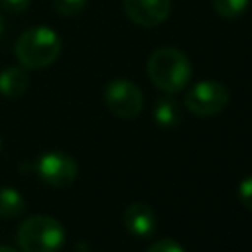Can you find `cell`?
<instances>
[{
	"mask_svg": "<svg viewBox=\"0 0 252 252\" xmlns=\"http://www.w3.org/2000/svg\"><path fill=\"white\" fill-rule=\"evenodd\" d=\"M146 71L154 87L175 94L181 93L191 79V61L177 47H159L150 55Z\"/></svg>",
	"mask_w": 252,
	"mask_h": 252,
	"instance_id": "cell-1",
	"label": "cell"
},
{
	"mask_svg": "<svg viewBox=\"0 0 252 252\" xmlns=\"http://www.w3.org/2000/svg\"><path fill=\"white\" fill-rule=\"evenodd\" d=\"M14 53L24 69H43L49 67L61 53V37L55 30L47 26H35L26 30L16 45Z\"/></svg>",
	"mask_w": 252,
	"mask_h": 252,
	"instance_id": "cell-2",
	"label": "cell"
},
{
	"mask_svg": "<svg viewBox=\"0 0 252 252\" xmlns=\"http://www.w3.org/2000/svg\"><path fill=\"white\" fill-rule=\"evenodd\" d=\"M16 240L22 252H57L65 242V228L53 217L35 215L18 226Z\"/></svg>",
	"mask_w": 252,
	"mask_h": 252,
	"instance_id": "cell-3",
	"label": "cell"
},
{
	"mask_svg": "<svg viewBox=\"0 0 252 252\" xmlns=\"http://www.w3.org/2000/svg\"><path fill=\"white\" fill-rule=\"evenodd\" d=\"M228 100L230 93L219 81H199L183 96L185 108L195 116H215L226 108Z\"/></svg>",
	"mask_w": 252,
	"mask_h": 252,
	"instance_id": "cell-4",
	"label": "cell"
},
{
	"mask_svg": "<svg viewBox=\"0 0 252 252\" xmlns=\"http://www.w3.org/2000/svg\"><path fill=\"white\" fill-rule=\"evenodd\" d=\"M104 102L118 118H136L144 108V94L140 87L128 79H114L104 89Z\"/></svg>",
	"mask_w": 252,
	"mask_h": 252,
	"instance_id": "cell-5",
	"label": "cell"
},
{
	"mask_svg": "<svg viewBox=\"0 0 252 252\" xmlns=\"http://www.w3.org/2000/svg\"><path fill=\"white\" fill-rule=\"evenodd\" d=\"M37 175L51 187H67L77 179V161L65 152H47L37 159Z\"/></svg>",
	"mask_w": 252,
	"mask_h": 252,
	"instance_id": "cell-6",
	"label": "cell"
},
{
	"mask_svg": "<svg viewBox=\"0 0 252 252\" xmlns=\"http://www.w3.org/2000/svg\"><path fill=\"white\" fill-rule=\"evenodd\" d=\"M124 14L142 28H158L169 18L171 0H122Z\"/></svg>",
	"mask_w": 252,
	"mask_h": 252,
	"instance_id": "cell-7",
	"label": "cell"
},
{
	"mask_svg": "<svg viewBox=\"0 0 252 252\" xmlns=\"http://www.w3.org/2000/svg\"><path fill=\"white\" fill-rule=\"evenodd\" d=\"M122 220L126 230L136 238H148L156 230V213L148 203H142V201L130 203L124 211Z\"/></svg>",
	"mask_w": 252,
	"mask_h": 252,
	"instance_id": "cell-8",
	"label": "cell"
},
{
	"mask_svg": "<svg viewBox=\"0 0 252 252\" xmlns=\"http://www.w3.org/2000/svg\"><path fill=\"white\" fill-rule=\"evenodd\" d=\"M30 77L24 67H6L0 73V94L8 98H16L26 93Z\"/></svg>",
	"mask_w": 252,
	"mask_h": 252,
	"instance_id": "cell-9",
	"label": "cell"
},
{
	"mask_svg": "<svg viewBox=\"0 0 252 252\" xmlns=\"http://www.w3.org/2000/svg\"><path fill=\"white\" fill-rule=\"evenodd\" d=\"M154 120L161 128H175L181 120V108L173 98H161L154 106Z\"/></svg>",
	"mask_w": 252,
	"mask_h": 252,
	"instance_id": "cell-10",
	"label": "cell"
},
{
	"mask_svg": "<svg viewBox=\"0 0 252 252\" xmlns=\"http://www.w3.org/2000/svg\"><path fill=\"white\" fill-rule=\"evenodd\" d=\"M26 211L24 197L14 187H0V217L16 219Z\"/></svg>",
	"mask_w": 252,
	"mask_h": 252,
	"instance_id": "cell-11",
	"label": "cell"
},
{
	"mask_svg": "<svg viewBox=\"0 0 252 252\" xmlns=\"http://www.w3.org/2000/svg\"><path fill=\"white\" fill-rule=\"evenodd\" d=\"M250 6V0H213V8L219 16L232 20L242 16Z\"/></svg>",
	"mask_w": 252,
	"mask_h": 252,
	"instance_id": "cell-12",
	"label": "cell"
},
{
	"mask_svg": "<svg viewBox=\"0 0 252 252\" xmlns=\"http://www.w3.org/2000/svg\"><path fill=\"white\" fill-rule=\"evenodd\" d=\"M89 0H53V8L59 16H77L85 10Z\"/></svg>",
	"mask_w": 252,
	"mask_h": 252,
	"instance_id": "cell-13",
	"label": "cell"
},
{
	"mask_svg": "<svg viewBox=\"0 0 252 252\" xmlns=\"http://www.w3.org/2000/svg\"><path fill=\"white\" fill-rule=\"evenodd\" d=\"M238 201L242 203V207L252 211V175L240 181V185H238Z\"/></svg>",
	"mask_w": 252,
	"mask_h": 252,
	"instance_id": "cell-14",
	"label": "cell"
},
{
	"mask_svg": "<svg viewBox=\"0 0 252 252\" xmlns=\"http://www.w3.org/2000/svg\"><path fill=\"white\" fill-rule=\"evenodd\" d=\"M148 252H185V250L179 242H175L171 238H161V240H156L148 248Z\"/></svg>",
	"mask_w": 252,
	"mask_h": 252,
	"instance_id": "cell-15",
	"label": "cell"
},
{
	"mask_svg": "<svg viewBox=\"0 0 252 252\" xmlns=\"http://www.w3.org/2000/svg\"><path fill=\"white\" fill-rule=\"evenodd\" d=\"M30 6V0H0V8H4L6 12H24Z\"/></svg>",
	"mask_w": 252,
	"mask_h": 252,
	"instance_id": "cell-16",
	"label": "cell"
},
{
	"mask_svg": "<svg viewBox=\"0 0 252 252\" xmlns=\"http://www.w3.org/2000/svg\"><path fill=\"white\" fill-rule=\"evenodd\" d=\"M0 252H18V250H14L10 246H0Z\"/></svg>",
	"mask_w": 252,
	"mask_h": 252,
	"instance_id": "cell-17",
	"label": "cell"
},
{
	"mask_svg": "<svg viewBox=\"0 0 252 252\" xmlns=\"http://www.w3.org/2000/svg\"><path fill=\"white\" fill-rule=\"evenodd\" d=\"M2 32H4V20H2V16H0V35H2Z\"/></svg>",
	"mask_w": 252,
	"mask_h": 252,
	"instance_id": "cell-18",
	"label": "cell"
},
{
	"mask_svg": "<svg viewBox=\"0 0 252 252\" xmlns=\"http://www.w3.org/2000/svg\"><path fill=\"white\" fill-rule=\"evenodd\" d=\"M0 150H2V138H0Z\"/></svg>",
	"mask_w": 252,
	"mask_h": 252,
	"instance_id": "cell-19",
	"label": "cell"
}]
</instances>
